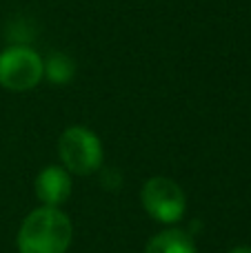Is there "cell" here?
<instances>
[{"instance_id": "cell-1", "label": "cell", "mask_w": 251, "mask_h": 253, "mask_svg": "<svg viewBox=\"0 0 251 253\" xmlns=\"http://www.w3.org/2000/svg\"><path fill=\"white\" fill-rule=\"evenodd\" d=\"M74 240V224L58 207H38L20 224L16 245L20 253H67Z\"/></svg>"}, {"instance_id": "cell-2", "label": "cell", "mask_w": 251, "mask_h": 253, "mask_svg": "<svg viewBox=\"0 0 251 253\" xmlns=\"http://www.w3.org/2000/svg\"><path fill=\"white\" fill-rule=\"evenodd\" d=\"M58 156L69 173L89 175L102 165V142L91 129L74 125L62 131L58 140Z\"/></svg>"}, {"instance_id": "cell-3", "label": "cell", "mask_w": 251, "mask_h": 253, "mask_svg": "<svg viewBox=\"0 0 251 253\" xmlns=\"http://www.w3.org/2000/svg\"><path fill=\"white\" fill-rule=\"evenodd\" d=\"M44 78V60L27 44L0 51V84L9 91H29Z\"/></svg>"}, {"instance_id": "cell-4", "label": "cell", "mask_w": 251, "mask_h": 253, "mask_svg": "<svg viewBox=\"0 0 251 253\" xmlns=\"http://www.w3.org/2000/svg\"><path fill=\"white\" fill-rule=\"evenodd\" d=\"M142 209L160 224H176L185 215L187 198L180 184L165 175H154L142 184Z\"/></svg>"}, {"instance_id": "cell-5", "label": "cell", "mask_w": 251, "mask_h": 253, "mask_svg": "<svg viewBox=\"0 0 251 253\" xmlns=\"http://www.w3.org/2000/svg\"><path fill=\"white\" fill-rule=\"evenodd\" d=\"M36 196L42 207H60L71 196V173L65 167H44L36 178Z\"/></svg>"}, {"instance_id": "cell-6", "label": "cell", "mask_w": 251, "mask_h": 253, "mask_svg": "<svg viewBox=\"0 0 251 253\" xmlns=\"http://www.w3.org/2000/svg\"><path fill=\"white\" fill-rule=\"evenodd\" d=\"M145 253H196V245L182 229H165L147 242Z\"/></svg>"}, {"instance_id": "cell-7", "label": "cell", "mask_w": 251, "mask_h": 253, "mask_svg": "<svg viewBox=\"0 0 251 253\" xmlns=\"http://www.w3.org/2000/svg\"><path fill=\"white\" fill-rule=\"evenodd\" d=\"M44 76L53 84H67L74 78V62L65 53H53L44 60Z\"/></svg>"}, {"instance_id": "cell-8", "label": "cell", "mask_w": 251, "mask_h": 253, "mask_svg": "<svg viewBox=\"0 0 251 253\" xmlns=\"http://www.w3.org/2000/svg\"><path fill=\"white\" fill-rule=\"evenodd\" d=\"M229 253H251V247H236V249H231Z\"/></svg>"}]
</instances>
